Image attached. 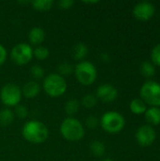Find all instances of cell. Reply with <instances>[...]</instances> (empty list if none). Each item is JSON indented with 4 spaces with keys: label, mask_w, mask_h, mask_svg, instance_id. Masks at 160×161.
I'll list each match as a JSON object with an SVG mask.
<instances>
[{
    "label": "cell",
    "mask_w": 160,
    "mask_h": 161,
    "mask_svg": "<svg viewBox=\"0 0 160 161\" xmlns=\"http://www.w3.org/2000/svg\"><path fill=\"white\" fill-rule=\"evenodd\" d=\"M83 2L86 4H97V3H99V1H83Z\"/></svg>",
    "instance_id": "obj_32"
},
{
    "label": "cell",
    "mask_w": 160,
    "mask_h": 161,
    "mask_svg": "<svg viewBox=\"0 0 160 161\" xmlns=\"http://www.w3.org/2000/svg\"><path fill=\"white\" fill-rule=\"evenodd\" d=\"M74 2L73 0H59L58 2V6L61 9H69L74 6Z\"/></svg>",
    "instance_id": "obj_29"
},
{
    "label": "cell",
    "mask_w": 160,
    "mask_h": 161,
    "mask_svg": "<svg viewBox=\"0 0 160 161\" xmlns=\"http://www.w3.org/2000/svg\"><path fill=\"white\" fill-rule=\"evenodd\" d=\"M7 56H8V53H7L6 48L2 44H0V66L4 64V62L6 61Z\"/></svg>",
    "instance_id": "obj_30"
},
{
    "label": "cell",
    "mask_w": 160,
    "mask_h": 161,
    "mask_svg": "<svg viewBox=\"0 0 160 161\" xmlns=\"http://www.w3.org/2000/svg\"><path fill=\"white\" fill-rule=\"evenodd\" d=\"M151 59L154 65L160 66V43L156 44L151 51Z\"/></svg>",
    "instance_id": "obj_25"
},
{
    "label": "cell",
    "mask_w": 160,
    "mask_h": 161,
    "mask_svg": "<svg viewBox=\"0 0 160 161\" xmlns=\"http://www.w3.org/2000/svg\"><path fill=\"white\" fill-rule=\"evenodd\" d=\"M74 75L77 81L84 86L93 84L97 78V69L90 61L82 60L74 66Z\"/></svg>",
    "instance_id": "obj_5"
},
{
    "label": "cell",
    "mask_w": 160,
    "mask_h": 161,
    "mask_svg": "<svg viewBox=\"0 0 160 161\" xmlns=\"http://www.w3.org/2000/svg\"><path fill=\"white\" fill-rule=\"evenodd\" d=\"M95 96L98 100L105 103H110L117 99L118 90L110 84H103L97 88Z\"/></svg>",
    "instance_id": "obj_11"
},
{
    "label": "cell",
    "mask_w": 160,
    "mask_h": 161,
    "mask_svg": "<svg viewBox=\"0 0 160 161\" xmlns=\"http://www.w3.org/2000/svg\"><path fill=\"white\" fill-rule=\"evenodd\" d=\"M79 108L80 103L75 99H71L68 100L65 104V112L67 113V115H69V117H73L78 112Z\"/></svg>",
    "instance_id": "obj_19"
},
{
    "label": "cell",
    "mask_w": 160,
    "mask_h": 161,
    "mask_svg": "<svg viewBox=\"0 0 160 161\" xmlns=\"http://www.w3.org/2000/svg\"><path fill=\"white\" fill-rule=\"evenodd\" d=\"M90 150L95 157H102L106 152V146L100 141H93L90 144Z\"/></svg>",
    "instance_id": "obj_21"
},
{
    "label": "cell",
    "mask_w": 160,
    "mask_h": 161,
    "mask_svg": "<svg viewBox=\"0 0 160 161\" xmlns=\"http://www.w3.org/2000/svg\"><path fill=\"white\" fill-rule=\"evenodd\" d=\"M99 124H100L99 119L94 115H90L86 119V125L90 129H95L99 125Z\"/></svg>",
    "instance_id": "obj_27"
},
{
    "label": "cell",
    "mask_w": 160,
    "mask_h": 161,
    "mask_svg": "<svg viewBox=\"0 0 160 161\" xmlns=\"http://www.w3.org/2000/svg\"><path fill=\"white\" fill-rule=\"evenodd\" d=\"M129 108L132 113L136 115H141L145 113L148 108L146 103L141 98H134L129 104Z\"/></svg>",
    "instance_id": "obj_15"
},
{
    "label": "cell",
    "mask_w": 160,
    "mask_h": 161,
    "mask_svg": "<svg viewBox=\"0 0 160 161\" xmlns=\"http://www.w3.org/2000/svg\"><path fill=\"white\" fill-rule=\"evenodd\" d=\"M72 55L73 58L75 60H80L82 61L88 55V47L84 42H78L76 43L72 50Z\"/></svg>",
    "instance_id": "obj_16"
},
{
    "label": "cell",
    "mask_w": 160,
    "mask_h": 161,
    "mask_svg": "<svg viewBox=\"0 0 160 161\" xmlns=\"http://www.w3.org/2000/svg\"><path fill=\"white\" fill-rule=\"evenodd\" d=\"M67 82L65 78L58 74H49L43 79V91L51 97H59L67 91Z\"/></svg>",
    "instance_id": "obj_3"
},
{
    "label": "cell",
    "mask_w": 160,
    "mask_h": 161,
    "mask_svg": "<svg viewBox=\"0 0 160 161\" xmlns=\"http://www.w3.org/2000/svg\"><path fill=\"white\" fill-rule=\"evenodd\" d=\"M22 136L31 143L40 144L48 139L49 131L43 123L40 121H30L24 125L22 128Z\"/></svg>",
    "instance_id": "obj_1"
},
{
    "label": "cell",
    "mask_w": 160,
    "mask_h": 161,
    "mask_svg": "<svg viewBox=\"0 0 160 161\" xmlns=\"http://www.w3.org/2000/svg\"><path fill=\"white\" fill-rule=\"evenodd\" d=\"M100 58H101L102 61H104V62H108V61L110 60V57H109V55H108V53H106V52L102 53V54H101V56H100Z\"/></svg>",
    "instance_id": "obj_31"
},
{
    "label": "cell",
    "mask_w": 160,
    "mask_h": 161,
    "mask_svg": "<svg viewBox=\"0 0 160 161\" xmlns=\"http://www.w3.org/2000/svg\"><path fill=\"white\" fill-rule=\"evenodd\" d=\"M98 103V99L95 96V94H87L82 98L81 104L82 106H84L86 108H93Z\"/></svg>",
    "instance_id": "obj_23"
},
{
    "label": "cell",
    "mask_w": 160,
    "mask_h": 161,
    "mask_svg": "<svg viewBox=\"0 0 160 161\" xmlns=\"http://www.w3.org/2000/svg\"><path fill=\"white\" fill-rule=\"evenodd\" d=\"M30 75L36 78V79H40V78H42L43 75H44V70L43 68L41 66V65H33L31 68H30Z\"/></svg>",
    "instance_id": "obj_26"
},
{
    "label": "cell",
    "mask_w": 160,
    "mask_h": 161,
    "mask_svg": "<svg viewBox=\"0 0 160 161\" xmlns=\"http://www.w3.org/2000/svg\"><path fill=\"white\" fill-rule=\"evenodd\" d=\"M22 90L15 84H6L0 92V100L7 107H16L22 99Z\"/></svg>",
    "instance_id": "obj_7"
},
{
    "label": "cell",
    "mask_w": 160,
    "mask_h": 161,
    "mask_svg": "<svg viewBox=\"0 0 160 161\" xmlns=\"http://www.w3.org/2000/svg\"><path fill=\"white\" fill-rule=\"evenodd\" d=\"M49 50L44 46H37L33 50V56L39 60H44L49 57Z\"/></svg>",
    "instance_id": "obj_24"
},
{
    "label": "cell",
    "mask_w": 160,
    "mask_h": 161,
    "mask_svg": "<svg viewBox=\"0 0 160 161\" xmlns=\"http://www.w3.org/2000/svg\"><path fill=\"white\" fill-rule=\"evenodd\" d=\"M101 161H113V160H111V159H103V160H101Z\"/></svg>",
    "instance_id": "obj_33"
},
{
    "label": "cell",
    "mask_w": 160,
    "mask_h": 161,
    "mask_svg": "<svg viewBox=\"0 0 160 161\" xmlns=\"http://www.w3.org/2000/svg\"><path fill=\"white\" fill-rule=\"evenodd\" d=\"M145 120L148 124L152 125H160V108L157 107H150L144 113Z\"/></svg>",
    "instance_id": "obj_14"
},
{
    "label": "cell",
    "mask_w": 160,
    "mask_h": 161,
    "mask_svg": "<svg viewBox=\"0 0 160 161\" xmlns=\"http://www.w3.org/2000/svg\"><path fill=\"white\" fill-rule=\"evenodd\" d=\"M58 75L64 77V76H68V75H72L74 71V67L71 63L64 61L58 65Z\"/></svg>",
    "instance_id": "obj_22"
},
{
    "label": "cell",
    "mask_w": 160,
    "mask_h": 161,
    "mask_svg": "<svg viewBox=\"0 0 160 161\" xmlns=\"http://www.w3.org/2000/svg\"><path fill=\"white\" fill-rule=\"evenodd\" d=\"M33 58V49L30 44L21 42L16 44L10 51L11 60L18 65L27 64Z\"/></svg>",
    "instance_id": "obj_8"
},
{
    "label": "cell",
    "mask_w": 160,
    "mask_h": 161,
    "mask_svg": "<svg viewBox=\"0 0 160 161\" xmlns=\"http://www.w3.org/2000/svg\"><path fill=\"white\" fill-rule=\"evenodd\" d=\"M61 136L69 142H77L84 138L85 129L83 125L74 117H68L60 125Z\"/></svg>",
    "instance_id": "obj_2"
},
{
    "label": "cell",
    "mask_w": 160,
    "mask_h": 161,
    "mask_svg": "<svg viewBox=\"0 0 160 161\" xmlns=\"http://www.w3.org/2000/svg\"><path fill=\"white\" fill-rule=\"evenodd\" d=\"M44 38H45V32L41 27L35 26L31 28L28 32V41L30 44L40 46V44L44 41Z\"/></svg>",
    "instance_id": "obj_12"
},
{
    "label": "cell",
    "mask_w": 160,
    "mask_h": 161,
    "mask_svg": "<svg viewBox=\"0 0 160 161\" xmlns=\"http://www.w3.org/2000/svg\"><path fill=\"white\" fill-rule=\"evenodd\" d=\"M141 74L147 78H151L156 74V66L150 61H143L140 66Z\"/></svg>",
    "instance_id": "obj_18"
},
{
    "label": "cell",
    "mask_w": 160,
    "mask_h": 161,
    "mask_svg": "<svg viewBox=\"0 0 160 161\" xmlns=\"http://www.w3.org/2000/svg\"><path fill=\"white\" fill-rule=\"evenodd\" d=\"M156 12L155 6L148 1H141L133 8V16L139 21H148L153 18Z\"/></svg>",
    "instance_id": "obj_10"
},
{
    "label": "cell",
    "mask_w": 160,
    "mask_h": 161,
    "mask_svg": "<svg viewBox=\"0 0 160 161\" xmlns=\"http://www.w3.org/2000/svg\"><path fill=\"white\" fill-rule=\"evenodd\" d=\"M16 116L19 118V119H25L27 117V114H28V111L26 109V108L23 105H17L15 107V110H14Z\"/></svg>",
    "instance_id": "obj_28"
},
{
    "label": "cell",
    "mask_w": 160,
    "mask_h": 161,
    "mask_svg": "<svg viewBox=\"0 0 160 161\" xmlns=\"http://www.w3.org/2000/svg\"><path fill=\"white\" fill-rule=\"evenodd\" d=\"M100 125L106 132L116 134L124 129L125 125V119L120 112L110 110L103 114L100 120Z\"/></svg>",
    "instance_id": "obj_4"
},
{
    "label": "cell",
    "mask_w": 160,
    "mask_h": 161,
    "mask_svg": "<svg viewBox=\"0 0 160 161\" xmlns=\"http://www.w3.org/2000/svg\"><path fill=\"white\" fill-rule=\"evenodd\" d=\"M135 136L137 142L142 147L151 146L157 139L156 130L150 125H144L139 127Z\"/></svg>",
    "instance_id": "obj_9"
},
{
    "label": "cell",
    "mask_w": 160,
    "mask_h": 161,
    "mask_svg": "<svg viewBox=\"0 0 160 161\" xmlns=\"http://www.w3.org/2000/svg\"><path fill=\"white\" fill-rule=\"evenodd\" d=\"M33 8L39 11H47L51 9L54 2L53 0H35L31 2Z\"/></svg>",
    "instance_id": "obj_20"
},
{
    "label": "cell",
    "mask_w": 160,
    "mask_h": 161,
    "mask_svg": "<svg viewBox=\"0 0 160 161\" xmlns=\"http://www.w3.org/2000/svg\"><path fill=\"white\" fill-rule=\"evenodd\" d=\"M14 120V113L9 108H4L0 110V125L6 127L12 124Z\"/></svg>",
    "instance_id": "obj_17"
},
{
    "label": "cell",
    "mask_w": 160,
    "mask_h": 161,
    "mask_svg": "<svg viewBox=\"0 0 160 161\" xmlns=\"http://www.w3.org/2000/svg\"><path fill=\"white\" fill-rule=\"evenodd\" d=\"M40 85L36 81H28L24 85L22 89V94L27 99H32L40 93Z\"/></svg>",
    "instance_id": "obj_13"
},
{
    "label": "cell",
    "mask_w": 160,
    "mask_h": 161,
    "mask_svg": "<svg viewBox=\"0 0 160 161\" xmlns=\"http://www.w3.org/2000/svg\"><path fill=\"white\" fill-rule=\"evenodd\" d=\"M141 98L151 107L160 108V84L154 80L145 81L140 90Z\"/></svg>",
    "instance_id": "obj_6"
}]
</instances>
